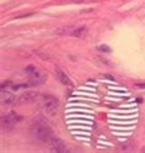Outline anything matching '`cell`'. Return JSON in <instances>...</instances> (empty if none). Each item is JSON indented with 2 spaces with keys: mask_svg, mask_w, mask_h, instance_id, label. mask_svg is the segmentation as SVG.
<instances>
[{
  "mask_svg": "<svg viewBox=\"0 0 145 153\" xmlns=\"http://www.w3.org/2000/svg\"><path fill=\"white\" fill-rule=\"evenodd\" d=\"M55 73H57V76H58V79L60 80V83L62 84H64V85H66V87H71L73 85V83H71V80L69 79V76H68L62 69H59V68H57L55 69Z\"/></svg>",
  "mask_w": 145,
  "mask_h": 153,
  "instance_id": "obj_8",
  "label": "cell"
},
{
  "mask_svg": "<svg viewBox=\"0 0 145 153\" xmlns=\"http://www.w3.org/2000/svg\"><path fill=\"white\" fill-rule=\"evenodd\" d=\"M135 87L139 89H145V83H138V84H135Z\"/></svg>",
  "mask_w": 145,
  "mask_h": 153,
  "instance_id": "obj_11",
  "label": "cell"
},
{
  "mask_svg": "<svg viewBox=\"0 0 145 153\" xmlns=\"http://www.w3.org/2000/svg\"><path fill=\"white\" fill-rule=\"evenodd\" d=\"M97 50L101 51V52H105V53H111V48L108 46H106V45H100L97 47Z\"/></svg>",
  "mask_w": 145,
  "mask_h": 153,
  "instance_id": "obj_10",
  "label": "cell"
},
{
  "mask_svg": "<svg viewBox=\"0 0 145 153\" xmlns=\"http://www.w3.org/2000/svg\"><path fill=\"white\" fill-rule=\"evenodd\" d=\"M38 97V93H35V91H26L24 94H21L20 97L17 98V101L16 102H31L33 101L35 99H37Z\"/></svg>",
  "mask_w": 145,
  "mask_h": 153,
  "instance_id": "obj_7",
  "label": "cell"
},
{
  "mask_svg": "<svg viewBox=\"0 0 145 153\" xmlns=\"http://www.w3.org/2000/svg\"><path fill=\"white\" fill-rule=\"evenodd\" d=\"M31 133H32V136L38 142L47 143V145L54 137L52 128L49 126H47L44 122H38V121H36V122L32 123V126H31Z\"/></svg>",
  "mask_w": 145,
  "mask_h": 153,
  "instance_id": "obj_1",
  "label": "cell"
},
{
  "mask_svg": "<svg viewBox=\"0 0 145 153\" xmlns=\"http://www.w3.org/2000/svg\"><path fill=\"white\" fill-rule=\"evenodd\" d=\"M48 146H49V149L54 153H64L65 152V146L62 140H59L58 137H53L51 140V142L48 143Z\"/></svg>",
  "mask_w": 145,
  "mask_h": 153,
  "instance_id": "obj_5",
  "label": "cell"
},
{
  "mask_svg": "<svg viewBox=\"0 0 145 153\" xmlns=\"http://www.w3.org/2000/svg\"><path fill=\"white\" fill-rule=\"evenodd\" d=\"M85 32H86V27L85 26H79V27L74 28L71 36H74V37H81L82 35H85Z\"/></svg>",
  "mask_w": 145,
  "mask_h": 153,
  "instance_id": "obj_9",
  "label": "cell"
},
{
  "mask_svg": "<svg viewBox=\"0 0 145 153\" xmlns=\"http://www.w3.org/2000/svg\"><path fill=\"white\" fill-rule=\"evenodd\" d=\"M25 72L28 74L30 76V84L31 85H38V84H42L46 79H47V75L43 74L42 72L38 71L36 67L33 65H28L25 68Z\"/></svg>",
  "mask_w": 145,
  "mask_h": 153,
  "instance_id": "obj_2",
  "label": "cell"
},
{
  "mask_svg": "<svg viewBox=\"0 0 145 153\" xmlns=\"http://www.w3.org/2000/svg\"><path fill=\"white\" fill-rule=\"evenodd\" d=\"M141 152H145V147H144V148H141Z\"/></svg>",
  "mask_w": 145,
  "mask_h": 153,
  "instance_id": "obj_12",
  "label": "cell"
},
{
  "mask_svg": "<svg viewBox=\"0 0 145 153\" xmlns=\"http://www.w3.org/2000/svg\"><path fill=\"white\" fill-rule=\"evenodd\" d=\"M21 120V117L18 116V115L14 111L9 112L7 115H3L1 116V130L5 132L10 131L14 128V126L16 125V123Z\"/></svg>",
  "mask_w": 145,
  "mask_h": 153,
  "instance_id": "obj_3",
  "label": "cell"
},
{
  "mask_svg": "<svg viewBox=\"0 0 145 153\" xmlns=\"http://www.w3.org/2000/svg\"><path fill=\"white\" fill-rule=\"evenodd\" d=\"M0 99H1V104L3 105H11L14 102L17 101V98L14 94H11L10 91H5L4 89H1V95H0Z\"/></svg>",
  "mask_w": 145,
  "mask_h": 153,
  "instance_id": "obj_6",
  "label": "cell"
},
{
  "mask_svg": "<svg viewBox=\"0 0 145 153\" xmlns=\"http://www.w3.org/2000/svg\"><path fill=\"white\" fill-rule=\"evenodd\" d=\"M43 102H42V106H43V110L49 114V115H54L57 112V109H58V105H59V101H58L57 98H54L53 95L51 94H43Z\"/></svg>",
  "mask_w": 145,
  "mask_h": 153,
  "instance_id": "obj_4",
  "label": "cell"
}]
</instances>
